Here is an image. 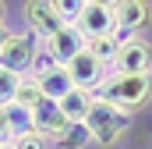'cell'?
I'll return each mask as SVG.
<instances>
[{"label": "cell", "mask_w": 152, "mask_h": 149, "mask_svg": "<svg viewBox=\"0 0 152 149\" xmlns=\"http://www.w3.org/2000/svg\"><path fill=\"white\" fill-rule=\"evenodd\" d=\"M85 124H88V131H92V142L99 149H113L127 131H131V124H134V117L127 110H120L117 103L110 100H103V96H96L92 100V107H88V117H85Z\"/></svg>", "instance_id": "1"}, {"label": "cell", "mask_w": 152, "mask_h": 149, "mask_svg": "<svg viewBox=\"0 0 152 149\" xmlns=\"http://www.w3.org/2000/svg\"><path fill=\"white\" fill-rule=\"evenodd\" d=\"M96 96H103V100L117 103L120 110L134 114V110L152 103V74H117V71H110Z\"/></svg>", "instance_id": "2"}, {"label": "cell", "mask_w": 152, "mask_h": 149, "mask_svg": "<svg viewBox=\"0 0 152 149\" xmlns=\"http://www.w3.org/2000/svg\"><path fill=\"white\" fill-rule=\"evenodd\" d=\"M39 46H42V39L32 36L28 29H14V32L7 29L4 46H0V68L14 74H32V60H36Z\"/></svg>", "instance_id": "3"}, {"label": "cell", "mask_w": 152, "mask_h": 149, "mask_svg": "<svg viewBox=\"0 0 152 149\" xmlns=\"http://www.w3.org/2000/svg\"><path fill=\"white\" fill-rule=\"evenodd\" d=\"M21 18H25V29H28L32 36H39L42 43L53 39L64 29V21H60V14L53 11L50 0H25V4H21Z\"/></svg>", "instance_id": "4"}, {"label": "cell", "mask_w": 152, "mask_h": 149, "mask_svg": "<svg viewBox=\"0 0 152 149\" xmlns=\"http://www.w3.org/2000/svg\"><path fill=\"white\" fill-rule=\"evenodd\" d=\"M110 71H117V74H152V43L142 39V36L127 39L120 46V53H117Z\"/></svg>", "instance_id": "5"}, {"label": "cell", "mask_w": 152, "mask_h": 149, "mask_svg": "<svg viewBox=\"0 0 152 149\" xmlns=\"http://www.w3.org/2000/svg\"><path fill=\"white\" fill-rule=\"evenodd\" d=\"M67 68V74H71V82H75V89H81V92H99V85L106 82V74H110V68L106 64H99L88 50H81L71 64H64Z\"/></svg>", "instance_id": "6"}, {"label": "cell", "mask_w": 152, "mask_h": 149, "mask_svg": "<svg viewBox=\"0 0 152 149\" xmlns=\"http://www.w3.org/2000/svg\"><path fill=\"white\" fill-rule=\"evenodd\" d=\"M113 14H117V32L124 43L152 25V4H142V0H120V7Z\"/></svg>", "instance_id": "7"}, {"label": "cell", "mask_w": 152, "mask_h": 149, "mask_svg": "<svg viewBox=\"0 0 152 149\" xmlns=\"http://www.w3.org/2000/svg\"><path fill=\"white\" fill-rule=\"evenodd\" d=\"M67 124H71V121L64 117V110H60V103H57V100H42L39 107H32V128H36L46 142H53Z\"/></svg>", "instance_id": "8"}, {"label": "cell", "mask_w": 152, "mask_h": 149, "mask_svg": "<svg viewBox=\"0 0 152 149\" xmlns=\"http://www.w3.org/2000/svg\"><path fill=\"white\" fill-rule=\"evenodd\" d=\"M85 43H88V39L81 36V29H78V25H64L53 39H46V50L57 57V64H71L78 53L85 50Z\"/></svg>", "instance_id": "9"}, {"label": "cell", "mask_w": 152, "mask_h": 149, "mask_svg": "<svg viewBox=\"0 0 152 149\" xmlns=\"http://www.w3.org/2000/svg\"><path fill=\"white\" fill-rule=\"evenodd\" d=\"M78 29H81L85 39L113 36V32H117V14L110 11V7H96V4H88L85 14H81V21H78Z\"/></svg>", "instance_id": "10"}, {"label": "cell", "mask_w": 152, "mask_h": 149, "mask_svg": "<svg viewBox=\"0 0 152 149\" xmlns=\"http://www.w3.org/2000/svg\"><path fill=\"white\" fill-rule=\"evenodd\" d=\"M32 78H36V74H32ZM36 82H39V89H42V96H46V100H57V103H60V100L75 89V82H71L67 68H53V71L39 74Z\"/></svg>", "instance_id": "11"}, {"label": "cell", "mask_w": 152, "mask_h": 149, "mask_svg": "<svg viewBox=\"0 0 152 149\" xmlns=\"http://www.w3.org/2000/svg\"><path fill=\"white\" fill-rule=\"evenodd\" d=\"M96 142H92V131H88V124L85 121H71L53 142H50V149H92Z\"/></svg>", "instance_id": "12"}, {"label": "cell", "mask_w": 152, "mask_h": 149, "mask_svg": "<svg viewBox=\"0 0 152 149\" xmlns=\"http://www.w3.org/2000/svg\"><path fill=\"white\" fill-rule=\"evenodd\" d=\"M120 46H124V39H120V32H113V36H96L85 43V50L99 60V64H106V68H113L117 53H120Z\"/></svg>", "instance_id": "13"}, {"label": "cell", "mask_w": 152, "mask_h": 149, "mask_svg": "<svg viewBox=\"0 0 152 149\" xmlns=\"http://www.w3.org/2000/svg\"><path fill=\"white\" fill-rule=\"evenodd\" d=\"M92 100H96V92H81V89H71L64 100H60V110L67 121H85L88 117V107H92Z\"/></svg>", "instance_id": "14"}, {"label": "cell", "mask_w": 152, "mask_h": 149, "mask_svg": "<svg viewBox=\"0 0 152 149\" xmlns=\"http://www.w3.org/2000/svg\"><path fill=\"white\" fill-rule=\"evenodd\" d=\"M46 96H42V89H39V82L32 78V74H25L21 78V85H18V96H14V103L18 107H25V110H32V107H39Z\"/></svg>", "instance_id": "15"}, {"label": "cell", "mask_w": 152, "mask_h": 149, "mask_svg": "<svg viewBox=\"0 0 152 149\" xmlns=\"http://www.w3.org/2000/svg\"><path fill=\"white\" fill-rule=\"evenodd\" d=\"M50 4H53V11L60 14L64 25H78L81 14H85V7H88V0H50Z\"/></svg>", "instance_id": "16"}, {"label": "cell", "mask_w": 152, "mask_h": 149, "mask_svg": "<svg viewBox=\"0 0 152 149\" xmlns=\"http://www.w3.org/2000/svg\"><path fill=\"white\" fill-rule=\"evenodd\" d=\"M21 78H25V74H14V71H7V68H0V107L14 103V96H18V85H21Z\"/></svg>", "instance_id": "17"}, {"label": "cell", "mask_w": 152, "mask_h": 149, "mask_svg": "<svg viewBox=\"0 0 152 149\" xmlns=\"http://www.w3.org/2000/svg\"><path fill=\"white\" fill-rule=\"evenodd\" d=\"M14 149H50V142L39 135L36 128L32 131H21V135H14Z\"/></svg>", "instance_id": "18"}, {"label": "cell", "mask_w": 152, "mask_h": 149, "mask_svg": "<svg viewBox=\"0 0 152 149\" xmlns=\"http://www.w3.org/2000/svg\"><path fill=\"white\" fill-rule=\"evenodd\" d=\"M11 142H14V124H11L7 110L0 107V146H11Z\"/></svg>", "instance_id": "19"}, {"label": "cell", "mask_w": 152, "mask_h": 149, "mask_svg": "<svg viewBox=\"0 0 152 149\" xmlns=\"http://www.w3.org/2000/svg\"><path fill=\"white\" fill-rule=\"evenodd\" d=\"M88 4H96V7H110V11L120 7V0H88Z\"/></svg>", "instance_id": "20"}, {"label": "cell", "mask_w": 152, "mask_h": 149, "mask_svg": "<svg viewBox=\"0 0 152 149\" xmlns=\"http://www.w3.org/2000/svg\"><path fill=\"white\" fill-rule=\"evenodd\" d=\"M0 25H7V4L0 0Z\"/></svg>", "instance_id": "21"}, {"label": "cell", "mask_w": 152, "mask_h": 149, "mask_svg": "<svg viewBox=\"0 0 152 149\" xmlns=\"http://www.w3.org/2000/svg\"><path fill=\"white\" fill-rule=\"evenodd\" d=\"M4 36H7V25H0V46H4Z\"/></svg>", "instance_id": "22"}, {"label": "cell", "mask_w": 152, "mask_h": 149, "mask_svg": "<svg viewBox=\"0 0 152 149\" xmlns=\"http://www.w3.org/2000/svg\"><path fill=\"white\" fill-rule=\"evenodd\" d=\"M0 149H14V142H11V146H0Z\"/></svg>", "instance_id": "23"}, {"label": "cell", "mask_w": 152, "mask_h": 149, "mask_svg": "<svg viewBox=\"0 0 152 149\" xmlns=\"http://www.w3.org/2000/svg\"><path fill=\"white\" fill-rule=\"evenodd\" d=\"M142 4H152V0H142Z\"/></svg>", "instance_id": "24"}]
</instances>
